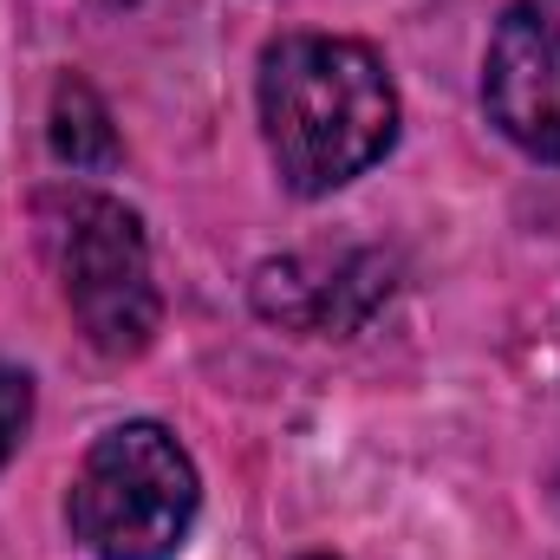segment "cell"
<instances>
[{
	"mask_svg": "<svg viewBox=\"0 0 560 560\" xmlns=\"http://www.w3.org/2000/svg\"><path fill=\"white\" fill-rule=\"evenodd\" d=\"M261 131L287 189L326 196L372 170L398 138V92L372 46L287 33L261 52Z\"/></svg>",
	"mask_w": 560,
	"mask_h": 560,
	"instance_id": "obj_1",
	"label": "cell"
},
{
	"mask_svg": "<svg viewBox=\"0 0 560 560\" xmlns=\"http://www.w3.org/2000/svg\"><path fill=\"white\" fill-rule=\"evenodd\" d=\"M196 522V463L163 423L105 430L72 476V535L98 560H170Z\"/></svg>",
	"mask_w": 560,
	"mask_h": 560,
	"instance_id": "obj_2",
	"label": "cell"
},
{
	"mask_svg": "<svg viewBox=\"0 0 560 560\" xmlns=\"http://www.w3.org/2000/svg\"><path fill=\"white\" fill-rule=\"evenodd\" d=\"M39 229L52 248V268L66 280V300L85 326V339L112 359H131L156 332V280L138 215L92 189H59L39 202Z\"/></svg>",
	"mask_w": 560,
	"mask_h": 560,
	"instance_id": "obj_3",
	"label": "cell"
},
{
	"mask_svg": "<svg viewBox=\"0 0 560 560\" xmlns=\"http://www.w3.org/2000/svg\"><path fill=\"white\" fill-rule=\"evenodd\" d=\"M482 98L502 138L560 163V0H515L489 39Z\"/></svg>",
	"mask_w": 560,
	"mask_h": 560,
	"instance_id": "obj_4",
	"label": "cell"
},
{
	"mask_svg": "<svg viewBox=\"0 0 560 560\" xmlns=\"http://www.w3.org/2000/svg\"><path fill=\"white\" fill-rule=\"evenodd\" d=\"M52 150H59V163H72V170H105V163L118 156L112 118H105V105H98V92H92L85 79H66V85L52 92Z\"/></svg>",
	"mask_w": 560,
	"mask_h": 560,
	"instance_id": "obj_5",
	"label": "cell"
},
{
	"mask_svg": "<svg viewBox=\"0 0 560 560\" xmlns=\"http://www.w3.org/2000/svg\"><path fill=\"white\" fill-rule=\"evenodd\" d=\"M26 423H33V378L0 359V469H7V456L20 450Z\"/></svg>",
	"mask_w": 560,
	"mask_h": 560,
	"instance_id": "obj_6",
	"label": "cell"
},
{
	"mask_svg": "<svg viewBox=\"0 0 560 560\" xmlns=\"http://www.w3.org/2000/svg\"><path fill=\"white\" fill-rule=\"evenodd\" d=\"M313 560H332V555H313Z\"/></svg>",
	"mask_w": 560,
	"mask_h": 560,
	"instance_id": "obj_7",
	"label": "cell"
}]
</instances>
